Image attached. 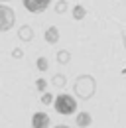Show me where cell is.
<instances>
[{
  "mask_svg": "<svg viewBox=\"0 0 126 128\" xmlns=\"http://www.w3.org/2000/svg\"><path fill=\"white\" fill-rule=\"evenodd\" d=\"M46 42H47V44H51V46L59 42V30H57L55 26H49V28L46 30Z\"/></svg>",
  "mask_w": 126,
  "mask_h": 128,
  "instance_id": "cell-7",
  "label": "cell"
},
{
  "mask_svg": "<svg viewBox=\"0 0 126 128\" xmlns=\"http://www.w3.org/2000/svg\"><path fill=\"white\" fill-rule=\"evenodd\" d=\"M51 83H53L55 87H65V83H67V81H65V75H61V73H59V75H55V77H53V81H51Z\"/></svg>",
  "mask_w": 126,
  "mask_h": 128,
  "instance_id": "cell-11",
  "label": "cell"
},
{
  "mask_svg": "<svg viewBox=\"0 0 126 128\" xmlns=\"http://www.w3.org/2000/svg\"><path fill=\"white\" fill-rule=\"evenodd\" d=\"M71 14H73V18H75V20H83V18L87 16V10H85L83 6H75Z\"/></svg>",
  "mask_w": 126,
  "mask_h": 128,
  "instance_id": "cell-10",
  "label": "cell"
},
{
  "mask_svg": "<svg viewBox=\"0 0 126 128\" xmlns=\"http://www.w3.org/2000/svg\"><path fill=\"white\" fill-rule=\"evenodd\" d=\"M53 104H55V110L59 112V114H63V116L77 112V100H75L73 95H65V93L57 95L55 100H53Z\"/></svg>",
  "mask_w": 126,
  "mask_h": 128,
  "instance_id": "cell-2",
  "label": "cell"
},
{
  "mask_svg": "<svg viewBox=\"0 0 126 128\" xmlns=\"http://www.w3.org/2000/svg\"><path fill=\"white\" fill-rule=\"evenodd\" d=\"M2 2H8V0H2Z\"/></svg>",
  "mask_w": 126,
  "mask_h": 128,
  "instance_id": "cell-17",
  "label": "cell"
},
{
  "mask_svg": "<svg viewBox=\"0 0 126 128\" xmlns=\"http://www.w3.org/2000/svg\"><path fill=\"white\" fill-rule=\"evenodd\" d=\"M55 12H57V14H65V12H67V2H65V0H59V2L55 4Z\"/></svg>",
  "mask_w": 126,
  "mask_h": 128,
  "instance_id": "cell-13",
  "label": "cell"
},
{
  "mask_svg": "<svg viewBox=\"0 0 126 128\" xmlns=\"http://www.w3.org/2000/svg\"><path fill=\"white\" fill-rule=\"evenodd\" d=\"M36 67L40 69V71H47V67H49V63H47L46 57H40L38 61H36Z\"/></svg>",
  "mask_w": 126,
  "mask_h": 128,
  "instance_id": "cell-12",
  "label": "cell"
},
{
  "mask_svg": "<svg viewBox=\"0 0 126 128\" xmlns=\"http://www.w3.org/2000/svg\"><path fill=\"white\" fill-rule=\"evenodd\" d=\"M91 122H93V118H91V114H89V112H79L77 118H75V124H77L79 128L91 126Z\"/></svg>",
  "mask_w": 126,
  "mask_h": 128,
  "instance_id": "cell-6",
  "label": "cell"
},
{
  "mask_svg": "<svg viewBox=\"0 0 126 128\" xmlns=\"http://www.w3.org/2000/svg\"><path fill=\"white\" fill-rule=\"evenodd\" d=\"M36 87H38V91H46L47 81L46 79H38V81H36Z\"/></svg>",
  "mask_w": 126,
  "mask_h": 128,
  "instance_id": "cell-14",
  "label": "cell"
},
{
  "mask_svg": "<svg viewBox=\"0 0 126 128\" xmlns=\"http://www.w3.org/2000/svg\"><path fill=\"white\" fill-rule=\"evenodd\" d=\"M18 38H20V40H24V42H30L32 38H34L32 28H30V26H22V28H20V32H18Z\"/></svg>",
  "mask_w": 126,
  "mask_h": 128,
  "instance_id": "cell-8",
  "label": "cell"
},
{
  "mask_svg": "<svg viewBox=\"0 0 126 128\" xmlns=\"http://www.w3.org/2000/svg\"><path fill=\"white\" fill-rule=\"evenodd\" d=\"M42 102H44V104H49V102H53V96L49 95V93H44V95H42Z\"/></svg>",
  "mask_w": 126,
  "mask_h": 128,
  "instance_id": "cell-15",
  "label": "cell"
},
{
  "mask_svg": "<svg viewBox=\"0 0 126 128\" xmlns=\"http://www.w3.org/2000/svg\"><path fill=\"white\" fill-rule=\"evenodd\" d=\"M16 24V12L6 6V4H0V34L12 30Z\"/></svg>",
  "mask_w": 126,
  "mask_h": 128,
  "instance_id": "cell-3",
  "label": "cell"
},
{
  "mask_svg": "<svg viewBox=\"0 0 126 128\" xmlns=\"http://www.w3.org/2000/svg\"><path fill=\"white\" fill-rule=\"evenodd\" d=\"M53 128H71V126H67V124H57V126H53Z\"/></svg>",
  "mask_w": 126,
  "mask_h": 128,
  "instance_id": "cell-16",
  "label": "cell"
},
{
  "mask_svg": "<svg viewBox=\"0 0 126 128\" xmlns=\"http://www.w3.org/2000/svg\"><path fill=\"white\" fill-rule=\"evenodd\" d=\"M94 89H96V83L91 75H79L77 81H75V85H73V91H75V95L79 98H83V100H89L91 96L94 95Z\"/></svg>",
  "mask_w": 126,
  "mask_h": 128,
  "instance_id": "cell-1",
  "label": "cell"
},
{
  "mask_svg": "<svg viewBox=\"0 0 126 128\" xmlns=\"http://www.w3.org/2000/svg\"><path fill=\"white\" fill-rule=\"evenodd\" d=\"M49 114L47 112H36L32 116V128H49Z\"/></svg>",
  "mask_w": 126,
  "mask_h": 128,
  "instance_id": "cell-5",
  "label": "cell"
},
{
  "mask_svg": "<svg viewBox=\"0 0 126 128\" xmlns=\"http://www.w3.org/2000/svg\"><path fill=\"white\" fill-rule=\"evenodd\" d=\"M24 2V8L32 12V14H40V12H44L47 10V6L51 4V0H22Z\"/></svg>",
  "mask_w": 126,
  "mask_h": 128,
  "instance_id": "cell-4",
  "label": "cell"
},
{
  "mask_svg": "<svg viewBox=\"0 0 126 128\" xmlns=\"http://www.w3.org/2000/svg\"><path fill=\"white\" fill-rule=\"evenodd\" d=\"M55 59H57V63H69L71 61V53L67 51V49H59L57 53H55Z\"/></svg>",
  "mask_w": 126,
  "mask_h": 128,
  "instance_id": "cell-9",
  "label": "cell"
}]
</instances>
